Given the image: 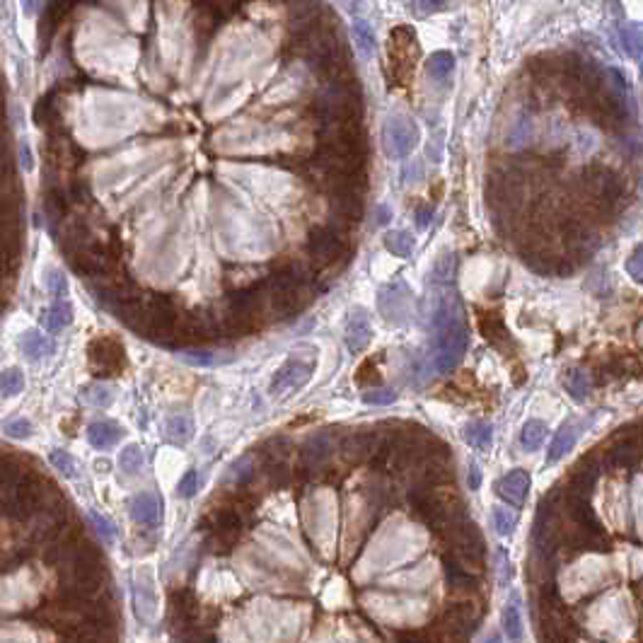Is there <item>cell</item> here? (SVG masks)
<instances>
[{
  "mask_svg": "<svg viewBox=\"0 0 643 643\" xmlns=\"http://www.w3.org/2000/svg\"><path fill=\"white\" fill-rule=\"evenodd\" d=\"M428 329H431V344H428L424 363L428 375H448L452 367L459 365L467 351V324H464L459 298L452 291L436 288Z\"/></svg>",
  "mask_w": 643,
  "mask_h": 643,
  "instance_id": "6da1fadb",
  "label": "cell"
},
{
  "mask_svg": "<svg viewBox=\"0 0 643 643\" xmlns=\"http://www.w3.org/2000/svg\"><path fill=\"white\" fill-rule=\"evenodd\" d=\"M419 126L412 116L392 114L382 124V150L392 160H402L419 145Z\"/></svg>",
  "mask_w": 643,
  "mask_h": 643,
  "instance_id": "7a4b0ae2",
  "label": "cell"
},
{
  "mask_svg": "<svg viewBox=\"0 0 643 643\" xmlns=\"http://www.w3.org/2000/svg\"><path fill=\"white\" fill-rule=\"evenodd\" d=\"M88 356L92 363V372L97 377H114L126 367L124 346L114 336H100L88 348Z\"/></svg>",
  "mask_w": 643,
  "mask_h": 643,
  "instance_id": "3957f363",
  "label": "cell"
},
{
  "mask_svg": "<svg viewBox=\"0 0 643 643\" xmlns=\"http://www.w3.org/2000/svg\"><path fill=\"white\" fill-rule=\"evenodd\" d=\"M416 53H419V44H416V32L412 27H394L390 34V63H392V75H397V80H407L409 70L416 63Z\"/></svg>",
  "mask_w": 643,
  "mask_h": 643,
  "instance_id": "277c9868",
  "label": "cell"
},
{
  "mask_svg": "<svg viewBox=\"0 0 643 643\" xmlns=\"http://www.w3.org/2000/svg\"><path fill=\"white\" fill-rule=\"evenodd\" d=\"M380 315L390 324H407L412 317V291L404 281H392L380 291Z\"/></svg>",
  "mask_w": 643,
  "mask_h": 643,
  "instance_id": "5b68a950",
  "label": "cell"
},
{
  "mask_svg": "<svg viewBox=\"0 0 643 643\" xmlns=\"http://www.w3.org/2000/svg\"><path fill=\"white\" fill-rule=\"evenodd\" d=\"M312 363L310 360H286L271 377V394L283 397L288 392L300 390L312 377Z\"/></svg>",
  "mask_w": 643,
  "mask_h": 643,
  "instance_id": "8992f818",
  "label": "cell"
},
{
  "mask_svg": "<svg viewBox=\"0 0 643 643\" xmlns=\"http://www.w3.org/2000/svg\"><path fill=\"white\" fill-rule=\"evenodd\" d=\"M308 249L312 252L320 264H332V261L339 259L346 249L344 237L339 235V230L334 228H317L310 232V240H308Z\"/></svg>",
  "mask_w": 643,
  "mask_h": 643,
  "instance_id": "52a82bcc",
  "label": "cell"
},
{
  "mask_svg": "<svg viewBox=\"0 0 643 643\" xmlns=\"http://www.w3.org/2000/svg\"><path fill=\"white\" fill-rule=\"evenodd\" d=\"M600 476V462H595V455L583 457L578 464L573 467L571 476H568V496H575V498H587L590 491L595 488V481Z\"/></svg>",
  "mask_w": 643,
  "mask_h": 643,
  "instance_id": "ba28073f",
  "label": "cell"
},
{
  "mask_svg": "<svg viewBox=\"0 0 643 643\" xmlns=\"http://www.w3.org/2000/svg\"><path fill=\"white\" fill-rule=\"evenodd\" d=\"M528 488H530V474L525 469H513L496 481V493L503 501H508L511 506H523Z\"/></svg>",
  "mask_w": 643,
  "mask_h": 643,
  "instance_id": "9c48e42d",
  "label": "cell"
},
{
  "mask_svg": "<svg viewBox=\"0 0 643 643\" xmlns=\"http://www.w3.org/2000/svg\"><path fill=\"white\" fill-rule=\"evenodd\" d=\"M370 336H372L370 317H367L365 310L356 308L351 312L348 324H346V346H348V351L351 353L363 351V348L370 344Z\"/></svg>",
  "mask_w": 643,
  "mask_h": 643,
  "instance_id": "30bf717a",
  "label": "cell"
},
{
  "mask_svg": "<svg viewBox=\"0 0 643 643\" xmlns=\"http://www.w3.org/2000/svg\"><path fill=\"white\" fill-rule=\"evenodd\" d=\"M377 433L375 431H360L356 436H348L341 445V452L348 462H360V459L370 457L377 450Z\"/></svg>",
  "mask_w": 643,
  "mask_h": 643,
  "instance_id": "8fae6325",
  "label": "cell"
},
{
  "mask_svg": "<svg viewBox=\"0 0 643 643\" xmlns=\"http://www.w3.org/2000/svg\"><path fill=\"white\" fill-rule=\"evenodd\" d=\"M336 220L344 225H358L363 220L365 206H363V196L358 194H334L332 199Z\"/></svg>",
  "mask_w": 643,
  "mask_h": 643,
  "instance_id": "7c38bea8",
  "label": "cell"
},
{
  "mask_svg": "<svg viewBox=\"0 0 643 643\" xmlns=\"http://www.w3.org/2000/svg\"><path fill=\"white\" fill-rule=\"evenodd\" d=\"M479 329L483 334V339L491 341L496 348H508V344H513L511 334H508L503 320H501L498 312H479Z\"/></svg>",
  "mask_w": 643,
  "mask_h": 643,
  "instance_id": "4fadbf2b",
  "label": "cell"
},
{
  "mask_svg": "<svg viewBox=\"0 0 643 643\" xmlns=\"http://www.w3.org/2000/svg\"><path fill=\"white\" fill-rule=\"evenodd\" d=\"M639 440H624V443H615L607 452L610 467L617 469H636L639 467Z\"/></svg>",
  "mask_w": 643,
  "mask_h": 643,
  "instance_id": "5bb4252c",
  "label": "cell"
},
{
  "mask_svg": "<svg viewBox=\"0 0 643 643\" xmlns=\"http://www.w3.org/2000/svg\"><path fill=\"white\" fill-rule=\"evenodd\" d=\"M39 322L44 324L48 332H61V329H66L73 322V305L68 300H56L53 305L41 310Z\"/></svg>",
  "mask_w": 643,
  "mask_h": 643,
  "instance_id": "9a60e30c",
  "label": "cell"
},
{
  "mask_svg": "<svg viewBox=\"0 0 643 643\" xmlns=\"http://www.w3.org/2000/svg\"><path fill=\"white\" fill-rule=\"evenodd\" d=\"M131 518L140 525H148V528L157 525V520H160V501H157V496L152 493L136 496L131 503Z\"/></svg>",
  "mask_w": 643,
  "mask_h": 643,
  "instance_id": "2e32d148",
  "label": "cell"
},
{
  "mask_svg": "<svg viewBox=\"0 0 643 643\" xmlns=\"http://www.w3.org/2000/svg\"><path fill=\"white\" fill-rule=\"evenodd\" d=\"M445 578H448V585L452 592H476L479 590V583H476L474 575L455 559H445Z\"/></svg>",
  "mask_w": 643,
  "mask_h": 643,
  "instance_id": "e0dca14e",
  "label": "cell"
},
{
  "mask_svg": "<svg viewBox=\"0 0 643 643\" xmlns=\"http://www.w3.org/2000/svg\"><path fill=\"white\" fill-rule=\"evenodd\" d=\"M124 438V431L114 424V421H95L88 428V440L92 443V448H112L116 440Z\"/></svg>",
  "mask_w": 643,
  "mask_h": 643,
  "instance_id": "ac0fdd59",
  "label": "cell"
},
{
  "mask_svg": "<svg viewBox=\"0 0 643 643\" xmlns=\"http://www.w3.org/2000/svg\"><path fill=\"white\" fill-rule=\"evenodd\" d=\"M607 85H610V97L615 100L620 107L624 109V112H632L634 107V95H632V85H629L627 78L622 75V70L617 68H607Z\"/></svg>",
  "mask_w": 643,
  "mask_h": 643,
  "instance_id": "d6986e66",
  "label": "cell"
},
{
  "mask_svg": "<svg viewBox=\"0 0 643 643\" xmlns=\"http://www.w3.org/2000/svg\"><path fill=\"white\" fill-rule=\"evenodd\" d=\"M575 440H578V428H575L573 424H563L549 443L547 462L554 464V462H559L563 455H568V450L575 445Z\"/></svg>",
  "mask_w": 643,
  "mask_h": 643,
  "instance_id": "ffe728a7",
  "label": "cell"
},
{
  "mask_svg": "<svg viewBox=\"0 0 643 643\" xmlns=\"http://www.w3.org/2000/svg\"><path fill=\"white\" fill-rule=\"evenodd\" d=\"M53 348H56V346H53V341L48 339V336L41 334V332H36V329H32V332H27V334H22V339H20V351L27 358H32V360L51 356Z\"/></svg>",
  "mask_w": 643,
  "mask_h": 643,
  "instance_id": "44dd1931",
  "label": "cell"
},
{
  "mask_svg": "<svg viewBox=\"0 0 643 643\" xmlns=\"http://www.w3.org/2000/svg\"><path fill=\"white\" fill-rule=\"evenodd\" d=\"M518 602H520V595L513 592L511 600H508V605L503 607V629L513 643L523 641V622H520V605Z\"/></svg>",
  "mask_w": 643,
  "mask_h": 643,
  "instance_id": "7402d4cb",
  "label": "cell"
},
{
  "mask_svg": "<svg viewBox=\"0 0 643 643\" xmlns=\"http://www.w3.org/2000/svg\"><path fill=\"white\" fill-rule=\"evenodd\" d=\"M351 32H353V41H356V48L360 51V56H363V58H370L372 53H375V46H377L375 32H372L370 22L360 17V20L353 22Z\"/></svg>",
  "mask_w": 643,
  "mask_h": 643,
  "instance_id": "603a6c76",
  "label": "cell"
},
{
  "mask_svg": "<svg viewBox=\"0 0 643 643\" xmlns=\"http://www.w3.org/2000/svg\"><path fill=\"white\" fill-rule=\"evenodd\" d=\"M617 32H620V41H622V48L624 53H627L629 58L639 61L641 58V27L636 22H622L620 27H617Z\"/></svg>",
  "mask_w": 643,
  "mask_h": 643,
  "instance_id": "cb8c5ba5",
  "label": "cell"
},
{
  "mask_svg": "<svg viewBox=\"0 0 643 643\" xmlns=\"http://www.w3.org/2000/svg\"><path fill=\"white\" fill-rule=\"evenodd\" d=\"M385 247H387L394 256L407 259V256L414 254L416 240H414V235L409 230H390L387 235H385Z\"/></svg>",
  "mask_w": 643,
  "mask_h": 643,
  "instance_id": "d4e9b609",
  "label": "cell"
},
{
  "mask_svg": "<svg viewBox=\"0 0 643 643\" xmlns=\"http://www.w3.org/2000/svg\"><path fill=\"white\" fill-rule=\"evenodd\" d=\"M464 440L471 445V448L476 450H486L488 445H491V438H493V428L491 424H486V421H474V424H467L462 431Z\"/></svg>",
  "mask_w": 643,
  "mask_h": 643,
  "instance_id": "484cf974",
  "label": "cell"
},
{
  "mask_svg": "<svg viewBox=\"0 0 643 643\" xmlns=\"http://www.w3.org/2000/svg\"><path fill=\"white\" fill-rule=\"evenodd\" d=\"M164 436H167L169 443H174V445L189 443L194 436L192 419H189V416H172V419L167 421V426H164Z\"/></svg>",
  "mask_w": 643,
  "mask_h": 643,
  "instance_id": "4316f807",
  "label": "cell"
},
{
  "mask_svg": "<svg viewBox=\"0 0 643 643\" xmlns=\"http://www.w3.org/2000/svg\"><path fill=\"white\" fill-rule=\"evenodd\" d=\"M329 452H332V440H329L327 433H320V436L310 438L308 443H305L303 459L308 464H320L329 457Z\"/></svg>",
  "mask_w": 643,
  "mask_h": 643,
  "instance_id": "83f0119b",
  "label": "cell"
},
{
  "mask_svg": "<svg viewBox=\"0 0 643 643\" xmlns=\"http://www.w3.org/2000/svg\"><path fill=\"white\" fill-rule=\"evenodd\" d=\"M544 438H547V424L540 419H530L528 424L523 426V433H520V443H523V448L530 452L540 450Z\"/></svg>",
  "mask_w": 643,
  "mask_h": 643,
  "instance_id": "f1b7e54d",
  "label": "cell"
},
{
  "mask_svg": "<svg viewBox=\"0 0 643 643\" xmlns=\"http://www.w3.org/2000/svg\"><path fill=\"white\" fill-rule=\"evenodd\" d=\"M452 68H455V56H452L450 51H436L431 53L426 61V70L431 78H436V80H443V78H448Z\"/></svg>",
  "mask_w": 643,
  "mask_h": 643,
  "instance_id": "f546056e",
  "label": "cell"
},
{
  "mask_svg": "<svg viewBox=\"0 0 643 643\" xmlns=\"http://www.w3.org/2000/svg\"><path fill=\"white\" fill-rule=\"evenodd\" d=\"M566 392L578 402L587 397V392H590V377H587V372L583 370V367H573V370H568Z\"/></svg>",
  "mask_w": 643,
  "mask_h": 643,
  "instance_id": "4dcf8cb0",
  "label": "cell"
},
{
  "mask_svg": "<svg viewBox=\"0 0 643 643\" xmlns=\"http://www.w3.org/2000/svg\"><path fill=\"white\" fill-rule=\"evenodd\" d=\"M24 387V377L20 370L10 367V370L0 372V397H15L20 394Z\"/></svg>",
  "mask_w": 643,
  "mask_h": 643,
  "instance_id": "1f68e13d",
  "label": "cell"
},
{
  "mask_svg": "<svg viewBox=\"0 0 643 643\" xmlns=\"http://www.w3.org/2000/svg\"><path fill=\"white\" fill-rule=\"evenodd\" d=\"M455 254H443L436 261V268H433V278H436L438 286H450L452 278H455Z\"/></svg>",
  "mask_w": 643,
  "mask_h": 643,
  "instance_id": "d6a6232c",
  "label": "cell"
},
{
  "mask_svg": "<svg viewBox=\"0 0 643 643\" xmlns=\"http://www.w3.org/2000/svg\"><path fill=\"white\" fill-rule=\"evenodd\" d=\"M119 464L126 474H136V471H140V467H143V452H140L138 445H128V448H124V452H121V457H119Z\"/></svg>",
  "mask_w": 643,
  "mask_h": 643,
  "instance_id": "836d02e7",
  "label": "cell"
},
{
  "mask_svg": "<svg viewBox=\"0 0 643 643\" xmlns=\"http://www.w3.org/2000/svg\"><path fill=\"white\" fill-rule=\"evenodd\" d=\"M3 431H5V436H10V438H15V440H24V438H29L34 433V426H32V421L29 419H8L5 421V426H3Z\"/></svg>",
  "mask_w": 643,
  "mask_h": 643,
  "instance_id": "e575fe53",
  "label": "cell"
},
{
  "mask_svg": "<svg viewBox=\"0 0 643 643\" xmlns=\"http://www.w3.org/2000/svg\"><path fill=\"white\" fill-rule=\"evenodd\" d=\"M516 523H518L516 513H511L508 508H493V525H496V532H498V535H503V537L513 535Z\"/></svg>",
  "mask_w": 643,
  "mask_h": 643,
  "instance_id": "d590c367",
  "label": "cell"
},
{
  "mask_svg": "<svg viewBox=\"0 0 643 643\" xmlns=\"http://www.w3.org/2000/svg\"><path fill=\"white\" fill-rule=\"evenodd\" d=\"M46 288L56 300H63L66 293H68V281H66V273L58 271V268H51L46 273Z\"/></svg>",
  "mask_w": 643,
  "mask_h": 643,
  "instance_id": "8d00e7d4",
  "label": "cell"
},
{
  "mask_svg": "<svg viewBox=\"0 0 643 643\" xmlns=\"http://www.w3.org/2000/svg\"><path fill=\"white\" fill-rule=\"evenodd\" d=\"M83 397L90 404H95V407H107V404H112V399H114L112 390H107L104 385H92V387L83 392Z\"/></svg>",
  "mask_w": 643,
  "mask_h": 643,
  "instance_id": "74e56055",
  "label": "cell"
},
{
  "mask_svg": "<svg viewBox=\"0 0 643 643\" xmlns=\"http://www.w3.org/2000/svg\"><path fill=\"white\" fill-rule=\"evenodd\" d=\"M394 399H397L394 390H372V392H365L363 394V402L372 404V407H387V404H392Z\"/></svg>",
  "mask_w": 643,
  "mask_h": 643,
  "instance_id": "f35d334b",
  "label": "cell"
},
{
  "mask_svg": "<svg viewBox=\"0 0 643 643\" xmlns=\"http://www.w3.org/2000/svg\"><path fill=\"white\" fill-rule=\"evenodd\" d=\"M90 520L95 523V528H97V532H100V537L104 542H112L116 537V528L112 525V520L109 518L100 516V513H90Z\"/></svg>",
  "mask_w": 643,
  "mask_h": 643,
  "instance_id": "ab89813d",
  "label": "cell"
},
{
  "mask_svg": "<svg viewBox=\"0 0 643 643\" xmlns=\"http://www.w3.org/2000/svg\"><path fill=\"white\" fill-rule=\"evenodd\" d=\"M356 382L358 385H377L380 382V372L375 367V360H365V363L358 367Z\"/></svg>",
  "mask_w": 643,
  "mask_h": 643,
  "instance_id": "60d3db41",
  "label": "cell"
},
{
  "mask_svg": "<svg viewBox=\"0 0 643 643\" xmlns=\"http://www.w3.org/2000/svg\"><path fill=\"white\" fill-rule=\"evenodd\" d=\"M48 459H51V464L61 471V474L70 476L73 471H75V469H73V457L66 450H53L51 455H48Z\"/></svg>",
  "mask_w": 643,
  "mask_h": 643,
  "instance_id": "b9f144b4",
  "label": "cell"
},
{
  "mask_svg": "<svg viewBox=\"0 0 643 643\" xmlns=\"http://www.w3.org/2000/svg\"><path fill=\"white\" fill-rule=\"evenodd\" d=\"M196 488H199V474L192 469V471H187V474L182 476L179 486H177V493H179L182 498H192V496L196 493Z\"/></svg>",
  "mask_w": 643,
  "mask_h": 643,
  "instance_id": "7bdbcfd3",
  "label": "cell"
},
{
  "mask_svg": "<svg viewBox=\"0 0 643 643\" xmlns=\"http://www.w3.org/2000/svg\"><path fill=\"white\" fill-rule=\"evenodd\" d=\"M627 271L632 273V278L636 281V283H641V281H643V273H641V249H636V252L627 259Z\"/></svg>",
  "mask_w": 643,
  "mask_h": 643,
  "instance_id": "ee69618b",
  "label": "cell"
},
{
  "mask_svg": "<svg viewBox=\"0 0 643 643\" xmlns=\"http://www.w3.org/2000/svg\"><path fill=\"white\" fill-rule=\"evenodd\" d=\"M184 358L196 365H213V360H216L211 351H184Z\"/></svg>",
  "mask_w": 643,
  "mask_h": 643,
  "instance_id": "f6af8a7d",
  "label": "cell"
},
{
  "mask_svg": "<svg viewBox=\"0 0 643 643\" xmlns=\"http://www.w3.org/2000/svg\"><path fill=\"white\" fill-rule=\"evenodd\" d=\"M15 177V162H12V155H0V184L10 182Z\"/></svg>",
  "mask_w": 643,
  "mask_h": 643,
  "instance_id": "bcb514c9",
  "label": "cell"
},
{
  "mask_svg": "<svg viewBox=\"0 0 643 643\" xmlns=\"http://www.w3.org/2000/svg\"><path fill=\"white\" fill-rule=\"evenodd\" d=\"M414 218L421 230L428 228V223H431V218H433V208H419V211L414 213Z\"/></svg>",
  "mask_w": 643,
  "mask_h": 643,
  "instance_id": "7dc6e473",
  "label": "cell"
},
{
  "mask_svg": "<svg viewBox=\"0 0 643 643\" xmlns=\"http://www.w3.org/2000/svg\"><path fill=\"white\" fill-rule=\"evenodd\" d=\"M443 8H448V5L445 3H414L412 5V10H421V12H436V10H443Z\"/></svg>",
  "mask_w": 643,
  "mask_h": 643,
  "instance_id": "c3c4849f",
  "label": "cell"
},
{
  "mask_svg": "<svg viewBox=\"0 0 643 643\" xmlns=\"http://www.w3.org/2000/svg\"><path fill=\"white\" fill-rule=\"evenodd\" d=\"M469 486L474 488V491L481 486V471H479V467H476L474 462L469 464Z\"/></svg>",
  "mask_w": 643,
  "mask_h": 643,
  "instance_id": "681fc988",
  "label": "cell"
},
{
  "mask_svg": "<svg viewBox=\"0 0 643 643\" xmlns=\"http://www.w3.org/2000/svg\"><path fill=\"white\" fill-rule=\"evenodd\" d=\"M20 155H22V169H24V172H32L34 162H32V152H29V145H27V143L22 145V152H20Z\"/></svg>",
  "mask_w": 643,
  "mask_h": 643,
  "instance_id": "f907efd6",
  "label": "cell"
},
{
  "mask_svg": "<svg viewBox=\"0 0 643 643\" xmlns=\"http://www.w3.org/2000/svg\"><path fill=\"white\" fill-rule=\"evenodd\" d=\"M397 643H431V641L421 639V636H414V634H399L397 636Z\"/></svg>",
  "mask_w": 643,
  "mask_h": 643,
  "instance_id": "816d5d0a",
  "label": "cell"
},
{
  "mask_svg": "<svg viewBox=\"0 0 643 643\" xmlns=\"http://www.w3.org/2000/svg\"><path fill=\"white\" fill-rule=\"evenodd\" d=\"M377 211H380V213H377V220H375V223H377V225H385V223H387V220H390V211H387V206H380Z\"/></svg>",
  "mask_w": 643,
  "mask_h": 643,
  "instance_id": "f5cc1de1",
  "label": "cell"
},
{
  "mask_svg": "<svg viewBox=\"0 0 643 643\" xmlns=\"http://www.w3.org/2000/svg\"><path fill=\"white\" fill-rule=\"evenodd\" d=\"M488 643H498V634H491V636H488Z\"/></svg>",
  "mask_w": 643,
  "mask_h": 643,
  "instance_id": "db71d44e",
  "label": "cell"
}]
</instances>
